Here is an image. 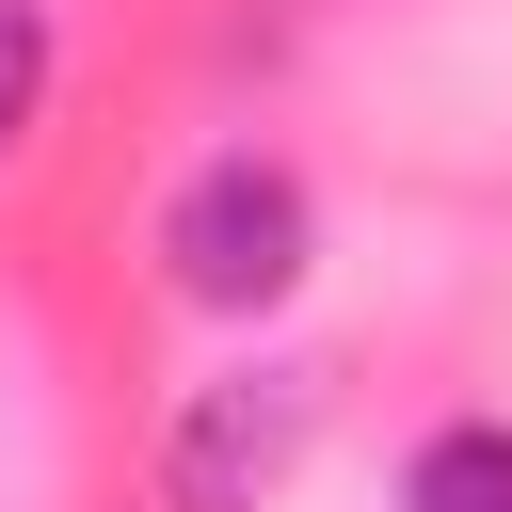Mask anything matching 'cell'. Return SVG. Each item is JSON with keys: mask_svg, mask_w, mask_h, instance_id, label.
<instances>
[{"mask_svg": "<svg viewBox=\"0 0 512 512\" xmlns=\"http://www.w3.org/2000/svg\"><path fill=\"white\" fill-rule=\"evenodd\" d=\"M400 512H512V416H448L400 464Z\"/></svg>", "mask_w": 512, "mask_h": 512, "instance_id": "3957f363", "label": "cell"}, {"mask_svg": "<svg viewBox=\"0 0 512 512\" xmlns=\"http://www.w3.org/2000/svg\"><path fill=\"white\" fill-rule=\"evenodd\" d=\"M48 112V0H0V144Z\"/></svg>", "mask_w": 512, "mask_h": 512, "instance_id": "277c9868", "label": "cell"}, {"mask_svg": "<svg viewBox=\"0 0 512 512\" xmlns=\"http://www.w3.org/2000/svg\"><path fill=\"white\" fill-rule=\"evenodd\" d=\"M304 256H320V208H304V176H288L272 144H224V160L160 208V272H176V304L256 320V304L304 288Z\"/></svg>", "mask_w": 512, "mask_h": 512, "instance_id": "6da1fadb", "label": "cell"}, {"mask_svg": "<svg viewBox=\"0 0 512 512\" xmlns=\"http://www.w3.org/2000/svg\"><path fill=\"white\" fill-rule=\"evenodd\" d=\"M304 416H320V368H240V384H208V400L176 416V448H160V512H256V496L288 480Z\"/></svg>", "mask_w": 512, "mask_h": 512, "instance_id": "7a4b0ae2", "label": "cell"}]
</instances>
